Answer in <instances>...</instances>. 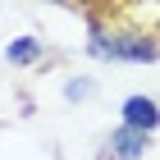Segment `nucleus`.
<instances>
[{
	"instance_id": "obj_1",
	"label": "nucleus",
	"mask_w": 160,
	"mask_h": 160,
	"mask_svg": "<svg viewBox=\"0 0 160 160\" xmlns=\"http://www.w3.org/2000/svg\"><path fill=\"white\" fill-rule=\"evenodd\" d=\"M92 55L96 60H128V64H147L156 60V41L151 37H105V32H92Z\"/></svg>"
},
{
	"instance_id": "obj_2",
	"label": "nucleus",
	"mask_w": 160,
	"mask_h": 160,
	"mask_svg": "<svg viewBox=\"0 0 160 160\" xmlns=\"http://www.w3.org/2000/svg\"><path fill=\"white\" fill-rule=\"evenodd\" d=\"M160 123V105L151 96H128L123 101V128H137V133H151Z\"/></svg>"
},
{
	"instance_id": "obj_3",
	"label": "nucleus",
	"mask_w": 160,
	"mask_h": 160,
	"mask_svg": "<svg viewBox=\"0 0 160 160\" xmlns=\"http://www.w3.org/2000/svg\"><path fill=\"white\" fill-rule=\"evenodd\" d=\"M142 151H147V133H137V128H119L105 142V156L110 160H137Z\"/></svg>"
},
{
	"instance_id": "obj_4",
	"label": "nucleus",
	"mask_w": 160,
	"mask_h": 160,
	"mask_svg": "<svg viewBox=\"0 0 160 160\" xmlns=\"http://www.w3.org/2000/svg\"><path fill=\"white\" fill-rule=\"evenodd\" d=\"M46 50H41V41L37 37H18V41H9V64H18V69H28V64H37Z\"/></svg>"
},
{
	"instance_id": "obj_5",
	"label": "nucleus",
	"mask_w": 160,
	"mask_h": 160,
	"mask_svg": "<svg viewBox=\"0 0 160 160\" xmlns=\"http://www.w3.org/2000/svg\"><path fill=\"white\" fill-rule=\"evenodd\" d=\"M64 92H69V96H73V101H82L87 92H92V87H87V82H69V87H64Z\"/></svg>"
}]
</instances>
